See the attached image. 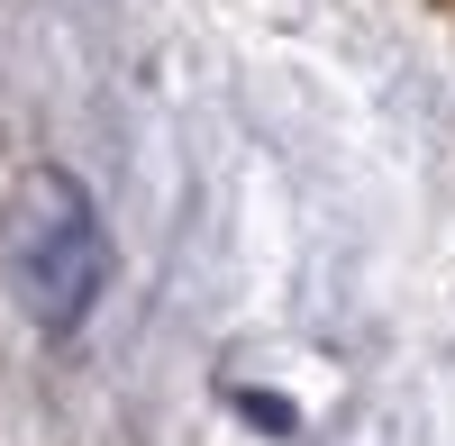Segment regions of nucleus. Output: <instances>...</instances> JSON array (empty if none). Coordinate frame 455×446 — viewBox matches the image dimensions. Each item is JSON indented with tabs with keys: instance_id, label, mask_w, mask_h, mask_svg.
Returning <instances> with one entry per match:
<instances>
[{
	"instance_id": "obj_1",
	"label": "nucleus",
	"mask_w": 455,
	"mask_h": 446,
	"mask_svg": "<svg viewBox=\"0 0 455 446\" xmlns=\"http://www.w3.org/2000/svg\"><path fill=\"white\" fill-rule=\"evenodd\" d=\"M10 283H19V310L46 328V338H73L92 319L100 283H109V237H100V210L73 173L36 164L10 201Z\"/></svg>"
}]
</instances>
